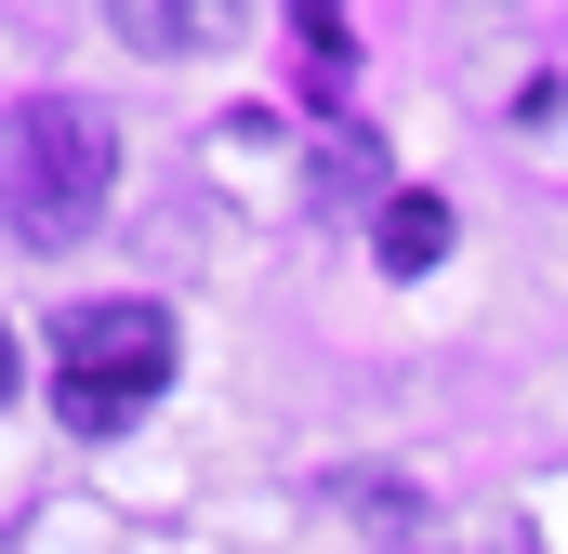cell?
Returning <instances> with one entry per match:
<instances>
[{
  "label": "cell",
  "mask_w": 568,
  "mask_h": 554,
  "mask_svg": "<svg viewBox=\"0 0 568 554\" xmlns=\"http://www.w3.org/2000/svg\"><path fill=\"white\" fill-rule=\"evenodd\" d=\"M0 397H13V330H0Z\"/></svg>",
  "instance_id": "obj_5"
},
{
  "label": "cell",
  "mask_w": 568,
  "mask_h": 554,
  "mask_svg": "<svg viewBox=\"0 0 568 554\" xmlns=\"http://www.w3.org/2000/svg\"><path fill=\"white\" fill-rule=\"evenodd\" d=\"M159 383H172V317H159V304H80V317L53 330V410L80 422V435L133 422Z\"/></svg>",
  "instance_id": "obj_2"
},
{
  "label": "cell",
  "mask_w": 568,
  "mask_h": 554,
  "mask_svg": "<svg viewBox=\"0 0 568 554\" xmlns=\"http://www.w3.org/2000/svg\"><path fill=\"white\" fill-rule=\"evenodd\" d=\"M106 185H120L106 106H80V93H27V106L0 120V212H13L27 252H80V238L106 225Z\"/></svg>",
  "instance_id": "obj_1"
},
{
  "label": "cell",
  "mask_w": 568,
  "mask_h": 554,
  "mask_svg": "<svg viewBox=\"0 0 568 554\" xmlns=\"http://www.w3.org/2000/svg\"><path fill=\"white\" fill-rule=\"evenodd\" d=\"M371 252H384V277H424L436 252H449V198H384V225H371Z\"/></svg>",
  "instance_id": "obj_3"
},
{
  "label": "cell",
  "mask_w": 568,
  "mask_h": 554,
  "mask_svg": "<svg viewBox=\"0 0 568 554\" xmlns=\"http://www.w3.org/2000/svg\"><path fill=\"white\" fill-rule=\"evenodd\" d=\"M120 27H133L145 53H199V40H225V13H145V0L120 13Z\"/></svg>",
  "instance_id": "obj_4"
}]
</instances>
